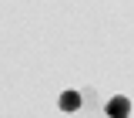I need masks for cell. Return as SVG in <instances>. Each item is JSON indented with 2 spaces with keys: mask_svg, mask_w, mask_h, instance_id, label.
Segmentation results:
<instances>
[{
  "mask_svg": "<svg viewBox=\"0 0 134 118\" xmlns=\"http://www.w3.org/2000/svg\"><path fill=\"white\" fill-rule=\"evenodd\" d=\"M104 111H107V118H127L131 115V101L124 98V95H114V98H107Z\"/></svg>",
  "mask_w": 134,
  "mask_h": 118,
  "instance_id": "cell-1",
  "label": "cell"
},
{
  "mask_svg": "<svg viewBox=\"0 0 134 118\" xmlns=\"http://www.w3.org/2000/svg\"><path fill=\"white\" fill-rule=\"evenodd\" d=\"M57 105H60V111H77V108H81V95H77V91H64Z\"/></svg>",
  "mask_w": 134,
  "mask_h": 118,
  "instance_id": "cell-2",
  "label": "cell"
}]
</instances>
